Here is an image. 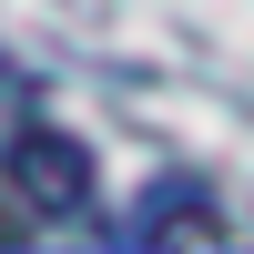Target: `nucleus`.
Segmentation results:
<instances>
[{"instance_id":"nucleus-1","label":"nucleus","mask_w":254,"mask_h":254,"mask_svg":"<svg viewBox=\"0 0 254 254\" xmlns=\"http://www.w3.org/2000/svg\"><path fill=\"white\" fill-rule=\"evenodd\" d=\"M0 173H10V193L31 203L41 224L92 214V142L51 132V122H10V132H0Z\"/></svg>"},{"instance_id":"nucleus-2","label":"nucleus","mask_w":254,"mask_h":254,"mask_svg":"<svg viewBox=\"0 0 254 254\" xmlns=\"http://www.w3.org/2000/svg\"><path fill=\"white\" fill-rule=\"evenodd\" d=\"M0 102H31V81H20V71H0Z\"/></svg>"}]
</instances>
